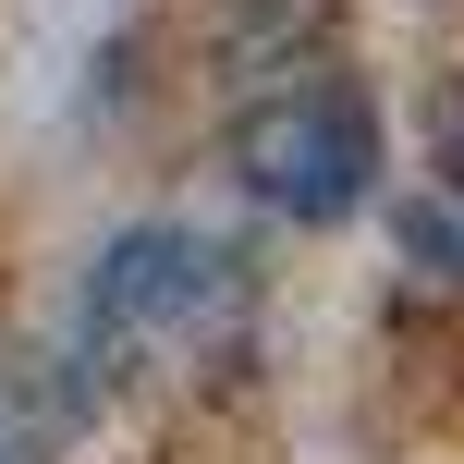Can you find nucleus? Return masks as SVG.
<instances>
[{
    "label": "nucleus",
    "mask_w": 464,
    "mask_h": 464,
    "mask_svg": "<svg viewBox=\"0 0 464 464\" xmlns=\"http://www.w3.org/2000/svg\"><path fill=\"white\" fill-rule=\"evenodd\" d=\"M256 318V281L220 232L196 220H135L98 245L86 294H73V403H122V392H184L208 379Z\"/></svg>",
    "instance_id": "1"
},
{
    "label": "nucleus",
    "mask_w": 464,
    "mask_h": 464,
    "mask_svg": "<svg viewBox=\"0 0 464 464\" xmlns=\"http://www.w3.org/2000/svg\"><path fill=\"white\" fill-rule=\"evenodd\" d=\"M232 171H245V196L269 220L330 232L379 196V111L354 86H330V73H281V86H256L232 111Z\"/></svg>",
    "instance_id": "2"
},
{
    "label": "nucleus",
    "mask_w": 464,
    "mask_h": 464,
    "mask_svg": "<svg viewBox=\"0 0 464 464\" xmlns=\"http://www.w3.org/2000/svg\"><path fill=\"white\" fill-rule=\"evenodd\" d=\"M392 232H403V256H416V269L464 281V135H452V122H440V160H428V184L392 208Z\"/></svg>",
    "instance_id": "3"
},
{
    "label": "nucleus",
    "mask_w": 464,
    "mask_h": 464,
    "mask_svg": "<svg viewBox=\"0 0 464 464\" xmlns=\"http://www.w3.org/2000/svg\"><path fill=\"white\" fill-rule=\"evenodd\" d=\"M73 428V379H49L37 354H0V464H49Z\"/></svg>",
    "instance_id": "4"
}]
</instances>
